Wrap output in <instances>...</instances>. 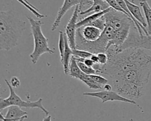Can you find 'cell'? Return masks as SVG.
Masks as SVG:
<instances>
[{
	"label": "cell",
	"mask_w": 151,
	"mask_h": 121,
	"mask_svg": "<svg viewBox=\"0 0 151 121\" xmlns=\"http://www.w3.org/2000/svg\"><path fill=\"white\" fill-rule=\"evenodd\" d=\"M150 74V66H127L109 77L116 91L129 99H137L143 95Z\"/></svg>",
	"instance_id": "cell-1"
},
{
	"label": "cell",
	"mask_w": 151,
	"mask_h": 121,
	"mask_svg": "<svg viewBox=\"0 0 151 121\" xmlns=\"http://www.w3.org/2000/svg\"><path fill=\"white\" fill-rule=\"evenodd\" d=\"M7 109L8 110L5 116L2 115V112H0V120L22 121L28 118V113L22 110L18 106L11 105L8 107Z\"/></svg>",
	"instance_id": "cell-8"
},
{
	"label": "cell",
	"mask_w": 151,
	"mask_h": 121,
	"mask_svg": "<svg viewBox=\"0 0 151 121\" xmlns=\"http://www.w3.org/2000/svg\"><path fill=\"white\" fill-rule=\"evenodd\" d=\"M124 1L126 4L129 11L130 12L132 15L133 16V17L139 22H140L143 27L146 28V27H147V24L146 21L145 19V18L141 12L140 7L138 5L130 2L129 0H124Z\"/></svg>",
	"instance_id": "cell-11"
},
{
	"label": "cell",
	"mask_w": 151,
	"mask_h": 121,
	"mask_svg": "<svg viewBox=\"0 0 151 121\" xmlns=\"http://www.w3.org/2000/svg\"><path fill=\"white\" fill-rule=\"evenodd\" d=\"M77 28L82 37L85 40L90 41L97 40L101 36L103 32L99 28L91 25H84Z\"/></svg>",
	"instance_id": "cell-10"
},
{
	"label": "cell",
	"mask_w": 151,
	"mask_h": 121,
	"mask_svg": "<svg viewBox=\"0 0 151 121\" xmlns=\"http://www.w3.org/2000/svg\"><path fill=\"white\" fill-rule=\"evenodd\" d=\"M104 1H106L108 4L113 9L116 10V11H120V12H122L123 13H124L125 14L127 15V13L122 8V7L119 5V4L117 3V1L116 0H104ZM128 16V15H127ZM129 17V16H128Z\"/></svg>",
	"instance_id": "cell-23"
},
{
	"label": "cell",
	"mask_w": 151,
	"mask_h": 121,
	"mask_svg": "<svg viewBox=\"0 0 151 121\" xmlns=\"http://www.w3.org/2000/svg\"><path fill=\"white\" fill-rule=\"evenodd\" d=\"M65 37V50L64 55L62 58H61V62L63 64V69L65 74H68L69 71V64L71 60V58L73 56V49L70 47L68 40L66 36V34H64Z\"/></svg>",
	"instance_id": "cell-12"
},
{
	"label": "cell",
	"mask_w": 151,
	"mask_h": 121,
	"mask_svg": "<svg viewBox=\"0 0 151 121\" xmlns=\"http://www.w3.org/2000/svg\"><path fill=\"white\" fill-rule=\"evenodd\" d=\"M10 84L15 89V88H18L20 86L21 83L19 79L16 77V76H13L11 78L10 80Z\"/></svg>",
	"instance_id": "cell-27"
},
{
	"label": "cell",
	"mask_w": 151,
	"mask_h": 121,
	"mask_svg": "<svg viewBox=\"0 0 151 121\" xmlns=\"http://www.w3.org/2000/svg\"><path fill=\"white\" fill-rule=\"evenodd\" d=\"M42 120H48V121H50L51 120V116L50 115H46L45 117H44L43 119H42Z\"/></svg>",
	"instance_id": "cell-31"
},
{
	"label": "cell",
	"mask_w": 151,
	"mask_h": 121,
	"mask_svg": "<svg viewBox=\"0 0 151 121\" xmlns=\"http://www.w3.org/2000/svg\"><path fill=\"white\" fill-rule=\"evenodd\" d=\"M109 7L110 6L109 5V4L104 0H93L92 5L88 8L83 11L79 12V14L83 15L90 13L91 12H97L106 9Z\"/></svg>",
	"instance_id": "cell-13"
},
{
	"label": "cell",
	"mask_w": 151,
	"mask_h": 121,
	"mask_svg": "<svg viewBox=\"0 0 151 121\" xmlns=\"http://www.w3.org/2000/svg\"><path fill=\"white\" fill-rule=\"evenodd\" d=\"M112 9L111 7H109L106 9H104L103 11H100V12H94V14L87 16V17L80 20L79 21L77 22V28H79V27H81L83 26L84 25H89L91 23H92L93 21H96L97 19L99 18L100 17H101V16L104 15L106 13H107V12H109V11H110Z\"/></svg>",
	"instance_id": "cell-14"
},
{
	"label": "cell",
	"mask_w": 151,
	"mask_h": 121,
	"mask_svg": "<svg viewBox=\"0 0 151 121\" xmlns=\"http://www.w3.org/2000/svg\"><path fill=\"white\" fill-rule=\"evenodd\" d=\"M93 54V53L86 50H79L77 48L73 49V55L76 57L86 59V58H90Z\"/></svg>",
	"instance_id": "cell-21"
},
{
	"label": "cell",
	"mask_w": 151,
	"mask_h": 121,
	"mask_svg": "<svg viewBox=\"0 0 151 121\" xmlns=\"http://www.w3.org/2000/svg\"><path fill=\"white\" fill-rule=\"evenodd\" d=\"M84 63L88 66L89 67H93L94 65L95 64V63L90 58H86L84 60Z\"/></svg>",
	"instance_id": "cell-28"
},
{
	"label": "cell",
	"mask_w": 151,
	"mask_h": 121,
	"mask_svg": "<svg viewBox=\"0 0 151 121\" xmlns=\"http://www.w3.org/2000/svg\"><path fill=\"white\" fill-rule=\"evenodd\" d=\"M75 59L77 61V63L78 64V66H79L81 70L85 74H97V72L96 70L91 67H89L87 66L84 63V58H79V57H75Z\"/></svg>",
	"instance_id": "cell-19"
},
{
	"label": "cell",
	"mask_w": 151,
	"mask_h": 121,
	"mask_svg": "<svg viewBox=\"0 0 151 121\" xmlns=\"http://www.w3.org/2000/svg\"><path fill=\"white\" fill-rule=\"evenodd\" d=\"M97 57H98V60H99V64H100L101 66L105 65L108 60H109V57L107 54L105 52H100L97 54Z\"/></svg>",
	"instance_id": "cell-25"
},
{
	"label": "cell",
	"mask_w": 151,
	"mask_h": 121,
	"mask_svg": "<svg viewBox=\"0 0 151 121\" xmlns=\"http://www.w3.org/2000/svg\"><path fill=\"white\" fill-rule=\"evenodd\" d=\"M90 58L95 63H99V60H98V57L97 54H93L90 57Z\"/></svg>",
	"instance_id": "cell-30"
},
{
	"label": "cell",
	"mask_w": 151,
	"mask_h": 121,
	"mask_svg": "<svg viewBox=\"0 0 151 121\" xmlns=\"http://www.w3.org/2000/svg\"><path fill=\"white\" fill-rule=\"evenodd\" d=\"M89 25L96 27L99 28V29H100L101 30L103 31L105 28V26H106V22H105V19H104V15H103L101 17H100L99 18L97 19L96 21H93L92 23H91Z\"/></svg>",
	"instance_id": "cell-22"
},
{
	"label": "cell",
	"mask_w": 151,
	"mask_h": 121,
	"mask_svg": "<svg viewBox=\"0 0 151 121\" xmlns=\"http://www.w3.org/2000/svg\"><path fill=\"white\" fill-rule=\"evenodd\" d=\"M129 48H138L151 51V34H140L134 22L131 25L129 35L119 50V52Z\"/></svg>",
	"instance_id": "cell-5"
},
{
	"label": "cell",
	"mask_w": 151,
	"mask_h": 121,
	"mask_svg": "<svg viewBox=\"0 0 151 121\" xmlns=\"http://www.w3.org/2000/svg\"><path fill=\"white\" fill-rule=\"evenodd\" d=\"M26 22L12 10L0 12V50L9 51L17 46Z\"/></svg>",
	"instance_id": "cell-2"
},
{
	"label": "cell",
	"mask_w": 151,
	"mask_h": 121,
	"mask_svg": "<svg viewBox=\"0 0 151 121\" xmlns=\"http://www.w3.org/2000/svg\"><path fill=\"white\" fill-rule=\"evenodd\" d=\"M84 96L95 97L99 98L101 100L102 103H106L108 101H120L126 103H129L133 104H136V102L133 100L127 97H126L117 91H107V90H101L97 92H85L83 94Z\"/></svg>",
	"instance_id": "cell-6"
},
{
	"label": "cell",
	"mask_w": 151,
	"mask_h": 121,
	"mask_svg": "<svg viewBox=\"0 0 151 121\" xmlns=\"http://www.w3.org/2000/svg\"><path fill=\"white\" fill-rule=\"evenodd\" d=\"M18 2H19L20 4H21L22 5H24L26 8H27L30 12H31L36 17H37L39 19H41L43 18H45L47 16L45 15L41 14L38 11L39 9L37 8L35 6H34L32 4H31L30 2H28L25 1V0H17Z\"/></svg>",
	"instance_id": "cell-18"
},
{
	"label": "cell",
	"mask_w": 151,
	"mask_h": 121,
	"mask_svg": "<svg viewBox=\"0 0 151 121\" xmlns=\"http://www.w3.org/2000/svg\"><path fill=\"white\" fill-rule=\"evenodd\" d=\"M139 2L143 10L147 24V31L149 34H151V7L150 6L147 0H139Z\"/></svg>",
	"instance_id": "cell-15"
},
{
	"label": "cell",
	"mask_w": 151,
	"mask_h": 121,
	"mask_svg": "<svg viewBox=\"0 0 151 121\" xmlns=\"http://www.w3.org/2000/svg\"><path fill=\"white\" fill-rule=\"evenodd\" d=\"M30 25L31 33L34 38L33 51L29 55L32 63L35 64L38 61L40 57L44 53L54 54V50L48 47V38L44 35L41 26L44 23L40 20H36L31 17H27Z\"/></svg>",
	"instance_id": "cell-3"
},
{
	"label": "cell",
	"mask_w": 151,
	"mask_h": 121,
	"mask_svg": "<svg viewBox=\"0 0 151 121\" xmlns=\"http://www.w3.org/2000/svg\"><path fill=\"white\" fill-rule=\"evenodd\" d=\"M113 86L112 85L110 84L109 83H106L105 84L103 85V90H107V91H110L112 90Z\"/></svg>",
	"instance_id": "cell-29"
},
{
	"label": "cell",
	"mask_w": 151,
	"mask_h": 121,
	"mask_svg": "<svg viewBox=\"0 0 151 121\" xmlns=\"http://www.w3.org/2000/svg\"><path fill=\"white\" fill-rule=\"evenodd\" d=\"M5 82L6 83L9 88L10 94L7 98L0 99V112H2L4 109L7 108L9 106L17 105L19 106L20 107L39 108L44 113H45L46 115H48L49 112L44 107L42 103V98H39L35 102L24 101L22 100L21 98L15 93L14 88L11 85L10 83L6 79L5 80Z\"/></svg>",
	"instance_id": "cell-4"
},
{
	"label": "cell",
	"mask_w": 151,
	"mask_h": 121,
	"mask_svg": "<svg viewBox=\"0 0 151 121\" xmlns=\"http://www.w3.org/2000/svg\"><path fill=\"white\" fill-rule=\"evenodd\" d=\"M25 1H27V2H28L27 0H25Z\"/></svg>",
	"instance_id": "cell-32"
},
{
	"label": "cell",
	"mask_w": 151,
	"mask_h": 121,
	"mask_svg": "<svg viewBox=\"0 0 151 121\" xmlns=\"http://www.w3.org/2000/svg\"><path fill=\"white\" fill-rule=\"evenodd\" d=\"M58 50H59L60 59H61L63 57L64 50H65V45L64 34L61 31H59V38H58Z\"/></svg>",
	"instance_id": "cell-20"
},
{
	"label": "cell",
	"mask_w": 151,
	"mask_h": 121,
	"mask_svg": "<svg viewBox=\"0 0 151 121\" xmlns=\"http://www.w3.org/2000/svg\"><path fill=\"white\" fill-rule=\"evenodd\" d=\"M80 3V0H64L62 6L59 9L56 18L51 25V31H55L60 24L61 19L65 13L73 6H76Z\"/></svg>",
	"instance_id": "cell-9"
},
{
	"label": "cell",
	"mask_w": 151,
	"mask_h": 121,
	"mask_svg": "<svg viewBox=\"0 0 151 121\" xmlns=\"http://www.w3.org/2000/svg\"><path fill=\"white\" fill-rule=\"evenodd\" d=\"M83 72L81 70L79 66H78L74 56L73 55L69 64L68 74L73 78L79 79L80 76L83 74Z\"/></svg>",
	"instance_id": "cell-16"
},
{
	"label": "cell",
	"mask_w": 151,
	"mask_h": 121,
	"mask_svg": "<svg viewBox=\"0 0 151 121\" xmlns=\"http://www.w3.org/2000/svg\"><path fill=\"white\" fill-rule=\"evenodd\" d=\"M83 83L86 84L90 89L93 90H97V89H103V86L97 83L93 79H91L88 74H86L84 73L80 76L79 79Z\"/></svg>",
	"instance_id": "cell-17"
},
{
	"label": "cell",
	"mask_w": 151,
	"mask_h": 121,
	"mask_svg": "<svg viewBox=\"0 0 151 121\" xmlns=\"http://www.w3.org/2000/svg\"><path fill=\"white\" fill-rule=\"evenodd\" d=\"M80 12L79 4L76 6L72 16L70 18L67 24L65 27V34L68 44L72 49L76 48V34L77 30V23Z\"/></svg>",
	"instance_id": "cell-7"
},
{
	"label": "cell",
	"mask_w": 151,
	"mask_h": 121,
	"mask_svg": "<svg viewBox=\"0 0 151 121\" xmlns=\"http://www.w3.org/2000/svg\"><path fill=\"white\" fill-rule=\"evenodd\" d=\"M90 76V77L93 79L95 81H96L97 83L101 84V85H104L106 83H108V80L106 78H104V77L99 75V74H88Z\"/></svg>",
	"instance_id": "cell-24"
},
{
	"label": "cell",
	"mask_w": 151,
	"mask_h": 121,
	"mask_svg": "<svg viewBox=\"0 0 151 121\" xmlns=\"http://www.w3.org/2000/svg\"><path fill=\"white\" fill-rule=\"evenodd\" d=\"M92 4L93 0H80V3L79 4L80 12L84 11L85 8H88L92 5Z\"/></svg>",
	"instance_id": "cell-26"
}]
</instances>
